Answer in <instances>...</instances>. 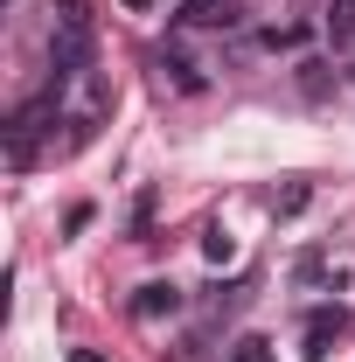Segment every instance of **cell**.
<instances>
[{"label": "cell", "mask_w": 355, "mask_h": 362, "mask_svg": "<svg viewBox=\"0 0 355 362\" xmlns=\"http://www.w3.org/2000/svg\"><path fill=\"white\" fill-rule=\"evenodd\" d=\"M300 90H307V98H327V90H334L327 63H300Z\"/></svg>", "instance_id": "8fae6325"}, {"label": "cell", "mask_w": 355, "mask_h": 362, "mask_svg": "<svg viewBox=\"0 0 355 362\" xmlns=\"http://www.w3.org/2000/svg\"><path fill=\"white\" fill-rule=\"evenodd\" d=\"M56 112H63V84H49L42 98H28V105L14 112V126H7V160H14V168H28V153H35V139L49 133Z\"/></svg>", "instance_id": "6da1fadb"}, {"label": "cell", "mask_w": 355, "mask_h": 362, "mask_svg": "<svg viewBox=\"0 0 355 362\" xmlns=\"http://www.w3.org/2000/svg\"><path fill=\"white\" fill-rule=\"evenodd\" d=\"M119 7H133V14H139V7H146V0H119Z\"/></svg>", "instance_id": "9a60e30c"}, {"label": "cell", "mask_w": 355, "mask_h": 362, "mask_svg": "<svg viewBox=\"0 0 355 362\" xmlns=\"http://www.w3.org/2000/svg\"><path fill=\"white\" fill-rule=\"evenodd\" d=\"M153 202H161L153 188H139V195H133V237H139V244L153 237Z\"/></svg>", "instance_id": "9c48e42d"}, {"label": "cell", "mask_w": 355, "mask_h": 362, "mask_svg": "<svg viewBox=\"0 0 355 362\" xmlns=\"http://www.w3.org/2000/svg\"><path fill=\"white\" fill-rule=\"evenodd\" d=\"M181 21L188 28H216V21H230V0H181Z\"/></svg>", "instance_id": "8992f818"}, {"label": "cell", "mask_w": 355, "mask_h": 362, "mask_svg": "<svg viewBox=\"0 0 355 362\" xmlns=\"http://www.w3.org/2000/svg\"><path fill=\"white\" fill-rule=\"evenodd\" d=\"M202 258H209V265H230V258H237V237H230V230H209V237H202Z\"/></svg>", "instance_id": "30bf717a"}, {"label": "cell", "mask_w": 355, "mask_h": 362, "mask_svg": "<svg viewBox=\"0 0 355 362\" xmlns=\"http://www.w3.org/2000/svg\"><path fill=\"white\" fill-rule=\"evenodd\" d=\"M230 362H279V356H272V341H265V334H244V341L230 349Z\"/></svg>", "instance_id": "7c38bea8"}, {"label": "cell", "mask_w": 355, "mask_h": 362, "mask_svg": "<svg viewBox=\"0 0 355 362\" xmlns=\"http://www.w3.org/2000/svg\"><path fill=\"white\" fill-rule=\"evenodd\" d=\"M84 63H91V28H56L49 35V70H56L49 84H70Z\"/></svg>", "instance_id": "7a4b0ae2"}, {"label": "cell", "mask_w": 355, "mask_h": 362, "mask_svg": "<svg viewBox=\"0 0 355 362\" xmlns=\"http://www.w3.org/2000/svg\"><path fill=\"white\" fill-rule=\"evenodd\" d=\"M327 35L334 42H355V0H327Z\"/></svg>", "instance_id": "52a82bcc"}, {"label": "cell", "mask_w": 355, "mask_h": 362, "mask_svg": "<svg viewBox=\"0 0 355 362\" xmlns=\"http://www.w3.org/2000/svg\"><path fill=\"white\" fill-rule=\"evenodd\" d=\"M70 362H105V356H98V349H70Z\"/></svg>", "instance_id": "5bb4252c"}, {"label": "cell", "mask_w": 355, "mask_h": 362, "mask_svg": "<svg viewBox=\"0 0 355 362\" xmlns=\"http://www.w3.org/2000/svg\"><path fill=\"white\" fill-rule=\"evenodd\" d=\"M342 334H349V307H313V314H307V349H300V356L327 362V349H334Z\"/></svg>", "instance_id": "3957f363"}, {"label": "cell", "mask_w": 355, "mask_h": 362, "mask_svg": "<svg viewBox=\"0 0 355 362\" xmlns=\"http://www.w3.org/2000/svg\"><path fill=\"white\" fill-rule=\"evenodd\" d=\"M153 70H161V84H175L181 98H195V90H202V70H195L188 56H153Z\"/></svg>", "instance_id": "5b68a950"}, {"label": "cell", "mask_w": 355, "mask_h": 362, "mask_svg": "<svg viewBox=\"0 0 355 362\" xmlns=\"http://www.w3.org/2000/svg\"><path fill=\"white\" fill-rule=\"evenodd\" d=\"M168 314H181V286L175 279H146L133 293V320H168Z\"/></svg>", "instance_id": "277c9868"}, {"label": "cell", "mask_w": 355, "mask_h": 362, "mask_svg": "<svg viewBox=\"0 0 355 362\" xmlns=\"http://www.w3.org/2000/svg\"><path fill=\"white\" fill-rule=\"evenodd\" d=\"M307 202H313V188H307V181H286V188H279V202H272V216H300Z\"/></svg>", "instance_id": "ba28073f"}, {"label": "cell", "mask_w": 355, "mask_h": 362, "mask_svg": "<svg viewBox=\"0 0 355 362\" xmlns=\"http://www.w3.org/2000/svg\"><path fill=\"white\" fill-rule=\"evenodd\" d=\"M49 14H56V28H91L84 0H49Z\"/></svg>", "instance_id": "4fadbf2b"}]
</instances>
